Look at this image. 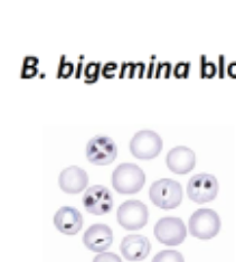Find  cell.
Wrapping results in <instances>:
<instances>
[{"label":"cell","mask_w":236,"mask_h":262,"mask_svg":"<svg viewBox=\"0 0 236 262\" xmlns=\"http://www.w3.org/2000/svg\"><path fill=\"white\" fill-rule=\"evenodd\" d=\"M155 236L157 240L166 246H178L184 242L187 235V229L180 217L164 216L156 223Z\"/></svg>","instance_id":"cell-6"},{"label":"cell","mask_w":236,"mask_h":262,"mask_svg":"<svg viewBox=\"0 0 236 262\" xmlns=\"http://www.w3.org/2000/svg\"><path fill=\"white\" fill-rule=\"evenodd\" d=\"M227 72H228V74L231 75V76L236 77V62H232L231 64L228 65Z\"/></svg>","instance_id":"cell-20"},{"label":"cell","mask_w":236,"mask_h":262,"mask_svg":"<svg viewBox=\"0 0 236 262\" xmlns=\"http://www.w3.org/2000/svg\"><path fill=\"white\" fill-rule=\"evenodd\" d=\"M85 210L94 215H103L112 210L113 198L110 189L102 185H93L86 189L83 196Z\"/></svg>","instance_id":"cell-9"},{"label":"cell","mask_w":236,"mask_h":262,"mask_svg":"<svg viewBox=\"0 0 236 262\" xmlns=\"http://www.w3.org/2000/svg\"><path fill=\"white\" fill-rule=\"evenodd\" d=\"M191 234L202 240H209L217 235L221 229L220 215L211 208H199L188 221Z\"/></svg>","instance_id":"cell-3"},{"label":"cell","mask_w":236,"mask_h":262,"mask_svg":"<svg viewBox=\"0 0 236 262\" xmlns=\"http://www.w3.org/2000/svg\"><path fill=\"white\" fill-rule=\"evenodd\" d=\"M218 193V182L211 174L194 175L187 184L188 198L196 203L203 204L213 201Z\"/></svg>","instance_id":"cell-7"},{"label":"cell","mask_w":236,"mask_h":262,"mask_svg":"<svg viewBox=\"0 0 236 262\" xmlns=\"http://www.w3.org/2000/svg\"><path fill=\"white\" fill-rule=\"evenodd\" d=\"M93 262H122L119 255L112 252H102L99 253L96 258L93 259Z\"/></svg>","instance_id":"cell-16"},{"label":"cell","mask_w":236,"mask_h":262,"mask_svg":"<svg viewBox=\"0 0 236 262\" xmlns=\"http://www.w3.org/2000/svg\"><path fill=\"white\" fill-rule=\"evenodd\" d=\"M188 68H190V64H188V63H179V64H177V67L175 69V74L178 75V76L187 75Z\"/></svg>","instance_id":"cell-18"},{"label":"cell","mask_w":236,"mask_h":262,"mask_svg":"<svg viewBox=\"0 0 236 262\" xmlns=\"http://www.w3.org/2000/svg\"><path fill=\"white\" fill-rule=\"evenodd\" d=\"M166 163L168 168L176 174H187L194 169L196 156L191 148L177 146L168 151Z\"/></svg>","instance_id":"cell-11"},{"label":"cell","mask_w":236,"mask_h":262,"mask_svg":"<svg viewBox=\"0 0 236 262\" xmlns=\"http://www.w3.org/2000/svg\"><path fill=\"white\" fill-rule=\"evenodd\" d=\"M88 183V177L84 169L79 166H69L62 170L58 177V184L65 193L76 194L83 190Z\"/></svg>","instance_id":"cell-14"},{"label":"cell","mask_w":236,"mask_h":262,"mask_svg":"<svg viewBox=\"0 0 236 262\" xmlns=\"http://www.w3.org/2000/svg\"><path fill=\"white\" fill-rule=\"evenodd\" d=\"M148 207L138 200H129L122 203L116 212L117 222L126 230H139L148 222Z\"/></svg>","instance_id":"cell-4"},{"label":"cell","mask_w":236,"mask_h":262,"mask_svg":"<svg viewBox=\"0 0 236 262\" xmlns=\"http://www.w3.org/2000/svg\"><path fill=\"white\" fill-rule=\"evenodd\" d=\"M145 182L144 170L133 163L120 164L112 174V185L121 194L138 193L144 187Z\"/></svg>","instance_id":"cell-1"},{"label":"cell","mask_w":236,"mask_h":262,"mask_svg":"<svg viewBox=\"0 0 236 262\" xmlns=\"http://www.w3.org/2000/svg\"><path fill=\"white\" fill-rule=\"evenodd\" d=\"M129 147L134 157L148 160L160 154L162 149V139L156 131L140 130L134 134Z\"/></svg>","instance_id":"cell-5"},{"label":"cell","mask_w":236,"mask_h":262,"mask_svg":"<svg viewBox=\"0 0 236 262\" xmlns=\"http://www.w3.org/2000/svg\"><path fill=\"white\" fill-rule=\"evenodd\" d=\"M54 224L62 233L73 235L81 230L83 225V217L78 208L63 206L55 213Z\"/></svg>","instance_id":"cell-13"},{"label":"cell","mask_w":236,"mask_h":262,"mask_svg":"<svg viewBox=\"0 0 236 262\" xmlns=\"http://www.w3.org/2000/svg\"><path fill=\"white\" fill-rule=\"evenodd\" d=\"M99 68H100L99 63L87 64V67L85 69V75L88 77V80H96L97 79L98 73H99Z\"/></svg>","instance_id":"cell-17"},{"label":"cell","mask_w":236,"mask_h":262,"mask_svg":"<svg viewBox=\"0 0 236 262\" xmlns=\"http://www.w3.org/2000/svg\"><path fill=\"white\" fill-rule=\"evenodd\" d=\"M149 196L156 206L163 210H172L181 203L182 187L177 181L170 180V178H161L152 183L149 189Z\"/></svg>","instance_id":"cell-2"},{"label":"cell","mask_w":236,"mask_h":262,"mask_svg":"<svg viewBox=\"0 0 236 262\" xmlns=\"http://www.w3.org/2000/svg\"><path fill=\"white\" fill-rule=\"evenodd\" d=\"M203 71H204V73H205L206 75L211 76V75L215 74L216 68H215V65H214L213 63H206V64L204 65Z\"/></svg>","instance_id":"cell-19"},{"label":"cell","mask_w":236,"mask_h":262,"mask_svg":"<svg viewBox=\"0 0 236 262\" xmlns=\"http://www.w3.org/2000/svg\"><path fill=\"white\" fill-rule=\"evenodd\" d=\"M117 148L113 139L99 134L90 139L86 146V157L92 164L108 165L116 157Z\"/></svg>","instance_id":"cell-8"},{"label":"cell","mask_w":236,"mask_h":262,"mask_svg":"<svg viewBox=\"0 0 236 262\" xmlns=\"http://www.w3.org/2000/svg\"><path fill=\"white\" fill-rule=\"evenodd\" d=\"M151 243L148 237L140 234H130L123 237L120 250L123 257L129 261H141L149 254Z\"/></svg>","instance_id":"cell-12"},{"label":"cell","mask_w":236,"mask_h":262,"mask_svg":"<svg viewBox=\"0 0 236 262\" xmlns=\"http://www.w3.org/2000/svg\"><path fill=\"white\" fill-rule=\"evenodd\" d=\"M152 262H185L184 257L176 250H162L152 259Z\"/></svg>","instance_id":"cell-15"},{"label":"cell","mask_w":236,"mask_h":262,"mask_svg":"<svg viewBox=\"0 0 236 262\" xmlns=\"http://www.w3.org/2000/svg\"><path fill=\"white\" fill-rule=\"evenodd\" d=\"M113 241V233L109 225L96 223L88 228L83 234L85 247L94 252H103L109 249Z\"/></svg>","instance_id":"cell-10"}]
</instances>
